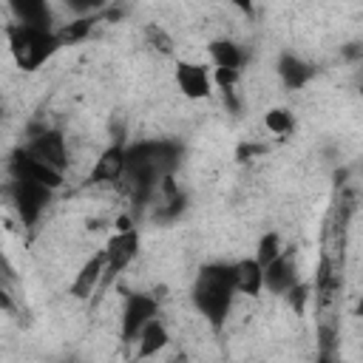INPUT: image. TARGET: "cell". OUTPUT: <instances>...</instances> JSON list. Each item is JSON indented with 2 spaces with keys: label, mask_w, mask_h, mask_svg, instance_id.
Segmentation results:
<instances>
[{
  "label": "cell",
  "mask_w": 363,
  "mask_h": 363,
  "mask_svg": "<svg viewBox=\"0 0 363 363\" xmlns=\"http://www.w3.org/2000/svg\"><path fill=\"white\" fill-rule=\"evenodd\" d=\"M284 298H286V303H289V309H292L295 315H303V312H306V303L312 301V284L298 281Z\"/></svg>",
  "instance_id": "cell-22"
},
{
  "label": "cell",
  "mask_w": 363,
  "mask_h": 363,
  "mask_svg": "<svg viewBox=\"0 0 363 363\" xmlns=\"http://www.w3.org/2000/svg\"><path fill=\"white\" fill-rule=\"evenodd\" d=\"M235 275H233V264L224 261H210L199 269L193 289H190V301L196 306V312L218 332L230 312H233V301H235Z\"/></svg>",
  "instance_id": "cell-1"
},
{
  "label": "cell",
  "mask_w": 363,
  "mask_h": 363,
  "mask_svg": "<svg viewBox=\"0 0 363 363\" xmlns=\"http://www.w3.org/2000/svg\"><path fill=\"white\" fill-rule=\"evenodd\" d=\"M298 281L301 278H298L295 250H284L278 258H272L264 267V289H269L272 295H286Z\"/></svg>",
  "instance_id": "cell-10"
},
{
  "label": "cell",
  "mask_w": 363,
  "mask_h": 363,
  "mask_svg": "<svg viewBox=\"0 0 363 363\" xmlns=\"http://www.w3.org/2000/svg\"><path fill=\"white\" fill-rule=\"evenodd\" d=\"M170 343V332H167V326L159 320V315L142 329V335H139V340H136V354L139 357H153V354H159L164 346Z\"/></svg>",
  "instance_id": "cell-16"
},
{
  "label": "cell",
  "mask_w": 363,
  "mask_h": 363,
  "mask_svg": "<svg viewBox=\"0 0 363 363\" xmlns=\"http://www.w3.org/2000/svg\"><path fill=\"white\" fill-rule=\"evenodd\" d=\"M360 94H363V79H360Z\"/></svg>",
  "instance_id": "cell-28"
},
{
  "label": "cell",
  "mask_w": 363,
  "mask_h": 363,
  "mask_svg": "<svg viewBox=\"0 0 363 363\" xmlns=\"http://www.w3.org/2000/svg\"><path fill=\"white\" fill-rule=\"evenodd\" d=\"M233 9H238L241 14H252V6H255V0H227Z\"/></svg>",
  "instance_id": "cell-26"
},
{
  "label": "cell",
  "mask_w": 363,
  "mask_h": 363,
  "mask_svg": "<svg viewBox=\"0 0 363 363\" xmlns=\"http://www.w3.org/2000/svg\"><path fill=\"white\" fill-rule=\"evenodd\" d=\"M221 99H224V108H227L230 113H238V111H241V102H238V96H235V88H221Z\"/></svg>",
  "instance_id": "cell-25"
},
{
  "label": "cell",
  "mask_w": 363,
  "mask_h": 363,
  "mask_svg": "<svg viewBox=\"0 0 363 363\" xmlns=\"http://www.w3.org/2000/svg\"><path fill=\"white\" fill-rule=\"evenodd\" d=\"M145 43L159 51V54H173V37L159 26V23H147L145 26Z\"/></svg>",
  "instance_id": "cell-20"
},
{
  "label": "cell",
  "mask_w": 363,
  "mask_h": 363,
  "mask_svg": "<svg viewBox=\"0 0 363 363\" xmlns=\"http://www.w3.org/2000/svg\"><path fill=\"white\" fill-rule=\"evenodd\" d=\"M102 17H105L102 11H99V14H82V17H74L71 23L57 26V37H60V43H62V45H77V43H82V40L94 31V26H96Z\"/></svg>",
  "instance_id": "cell-17"
},
{
  "label": "cell",
  "mask_w": 363,
  "mask_h": 363,
  "mask_svg": "<svg viewBox=\"0 0 363 363\" xmlns=\"http://www.w3.org/2000/svg\"><path fill=\"white\" fill-rule=\"evenodd\" d=\"M352 213H354V196L349 190L335 193V199L329 204V213L323 218V230H320V255L332 258L340 267H343V255H346Z\"/></svg>",
  "instance_id": "cell-3"
},
{
  "label": "cell",
  "mask_w": 363,
  "mask_h": 363,
  "mask_svg": "<svg viewBox=\"0 0 363 363\" xmlns=\"http://www.w3.org/2000/svg\"><path fill=\"white\" fill-rule=\"evenodd\" d=\"M264 125L267 130H272L275 136H289L295 130V113L286 108H269L264 113Z\"/></svg>",
  "instance_id": "cell-19"
},
{
  "label": "cell",
  "mask_w": 363,
  "mask_h": 363,
  "mask_svg": "<svg viewBox=\"0 0 363 363\" xmlns=\"http://www.w3.org/2000/svg\"><path fill=\"white\" fill-rule=\"evenodd\" d=\"M6 37H9L11 57L23 71H37L62 48L57 28H37V26H26L17 20L6 26Z\"/></svg>",
  "instance_id": "cell-2"
},
{
  "label": "cell",
  "mask_w": 363,
  "mask_h": 363,
  "mask_svg": "<svg viewBox=\"0 0 363 363\" xmlns=\"http://www.w3.org/2000/svg\"><path fill=\"white\" fill-rule=\"evenodd\" d=\"M102 281H105V250L102 252H96V255H91L85 264H82V269L77 272V278H74V284H71V295L74 298H91L99 286H102Z\"/></svg>",
  "instance_id": "cell-13"
},
{
  "label": "cell",
  "mask_w": 363,
  "mask_h": 363,
  "mask_svg": "<svg viewBox=\"0 0 363 363\" xmlns=\"http://www.w3.org/2000/svg\"><path fill=\"white\" fill-rule=\"evenodd\" d=\"M354 312H357V318H363V298L357 301V309H354Z\"/></svg>",
  "instance_id": "cell-27"
},
{
  "label": "cell",
  "mask_w": 363,
  "mask_h": 363,
  "mask_svg": "<svg viewBox=\"0 0 363 363\" xmlns=\"http://www.w3.org/2000/svg\"><path fill=\"white\" fill-rule=\"evenodd\" d=\"M23 147L31 156H37L40 162L51 164L54 170H60V173L68 170L71 156H68V142H65V133L62 130H57V128H40V130L31 133V139Z\"/></svg>",
  "instance_id": "cell-6"
},
{
  "label": "cell",
  "mask_w": 363,
  "mask_h": 363,
  "mask_svg": "<svg viewBox=\"0 0 363 363\" xmlns=\"http://www.w3.org/2000/svg\"><path fill=\"white\" fill-rule=\"evenodd\" d=\"M139 255V233L136 227H125V230H116L105 247V281L102 286L116 278L122 269L130 267V261Z\"/></svg>",
  "instance_id": "cell-7"
},
{
  "label": "cell",
  "mask_w": 363,
  "mask_h": 363,
  "mask_svg": "<svg viewBox=\"0 0 363 363\" xmlns=\"http://www.w3.org/2000/svg\"><path fill=\"white\" fill-rule=\"evenodd\" d=\"M275 71H278V79L284 82V88H289V91H301L315 77V65L306 62L303 57H298L295 51H284L275 62Z\"/></svg>",
  "instance_id": "cell-12"
},
{
  "label": "cell",
  "mask_w": 363,
  "mask_h": 363,
  "mask_svg": "<svg viewBox=\"0 0 363 363\" xmlns=\"http://www.w3.org/2000/svg\"><path fill=\"white\" fill-rule=\"evenodd\" d=\"M9 173L17 176V179H31V182H40V184H48L54 190H60L65 184V173L54 170L51 164L40 162L37 156H31L26 147H17L9 159Z\"/></svg>",
  "instance_id": "cell-8"
},
{
  "label": "cell",
  "mask_w": 363,
  "mask_h": 363,
  "mask_svg": "<svg viewBox=\"0 0 363 363\" xmlns=\"http://www.w3.org/2000/svg\"><path fill=\"white\" fill-rule=\"evenodd\" d=\"M173 77H176V88L187 99H207L210 91H213V85H216L213 82V71L207 65H201V62L182 60V62H176Z\"/></svg>",
  "instance_id": "cell-9"
},
{
  "label": "cell",
  "mask_w": 363,
  "mask_h": 363,
  "mask_svg": "<svg viewBox=\"0 0 363 363\" xmlns=\"http://www.w3.org/2000/svg\"><path fill=\"white\" fill-rule=\"evenodd\" d=\"M233 275H235V289L241 295L258 298L264 289V264L258 258H241L233 264Z\"/></svg>",
  "instance_id": "cell-15"
},
{
  "label": "cell",
  "mask_w": 363,
  "mask_h": 363,
  "mask_svg": "<svg viewBox=\"0 0 363 363\" xmlns=\"http://www.w3.org/2000/svg\"><path fill=\"white\" fill-rule=\"evenodd\" d=\"M125 167H128V147L122 142H113L94 162L88 182L91 184H113V182H122L125 179Z\"/></svg>",
  "instance_id": "cell-11"
},
{
  "label": "cell",
  "mask_w": 363,
  "mask_h": 363,
  "mask_svg": "<svg viewBox=\"0 0 363 363\" xmlns=\"http://www.w3.org/2000/svg\"><path fill=\"white\" fill-rule=\"evenodd\" d=\"M9 9L17 23L37 26V28H54V11L48 0H9Z\"/></svg>",
  "instance_id": "cell-14"
},
{
  "label": "cell",
  "mask_w": 363,
  "mask_h": 363,
  "mask_svg": "<svg viewBox=\"0 0 363 363\" xmlns=\"http://www.w3.org/2000/svg\"><path fill=\"white\" fill-rule=\"evenodd\" d=\"M238 77H241L238 68H213V82L218 88H233L238 82Z\"/></svg>",
  "instance_id": "cell-24"
},
{
  "label": "cell",
  "mask_w": 363,
  "mask_h": 363,
  "mask_svg": "<svg viewBox=\"0 0 363 363\" xmlns=\"http://www.w3.org/2000/svg\"><path fill=\"white\" fill-rule=\"evenodd\" d=\"M207 51H210V60H213L216 68H238L241 71V65H244V51L233 40H224V37L213 40L207 45Z\"/></svg>",
  "instance_id": "cell-18"
},
{
  "label": "cell",
  "mask_w": 363,
  "mask_h": 363,
  "mask_svg": "<svg viewBox=\"0 0 363 363\" xmlns=\"http://www.w3.org/2000/svg\"><path fill=\"white\" fill-rule=\"evenodd\" d=\"M51 196H54V187L40 184V182L17 179V176H11V182H9V199L26 227H34L40 221V216L51 204Z\"/></svg>",
  "instance_id": "cell-4"
},
{
  "label": "cell",
  "mask_w": 363,
  "mask_h": 363,
  "mask_svg": "<svg viewBox=\"0 0 363 363\" xmlns=\"http://www.w3.org/2000/svg\"><path fill=\"white\" fill-rule=\"evenodd\" d=\"M159 315V298L156 295H147V292H130L125 298V306H122V329H119V337L122 343H136L142 329Z\"/></svg>",
  "instance_id": "cell-5"
},
{
  "label": "cell",
  "mask_w": 363,
  "mask_h": 363,
  "mask_svg": "<svg viewBox=\"0 0 363 363\" xmlns=\"http://www.w3.org/2000/svg\"><path fill=\"white\" fill-rule=\"evenodd\" d=\"M77 17H82V14H99V11H105V6H108V0H62Z\"/></svg>",
  "instance_id": "cell-23"
},
{
  "label": "cell",
  "mask_w": 363,
  "mask_h": 363,
  "mask_svg": "<svg viewBox=\"0 0 363 363\" xmlns=\"http://www.w3.org/2000/svg\"><path fill=\"white\" fill-rule=\"evenodd\" d=\"M281 252H284V247H281V235H278V233H272V230H269V233H264V235H261V241H258V252H255V258L267 267V264H269L272 258H278Z\"/></svg>",
  "instance_id": "cell-21"
}]
</instances>
